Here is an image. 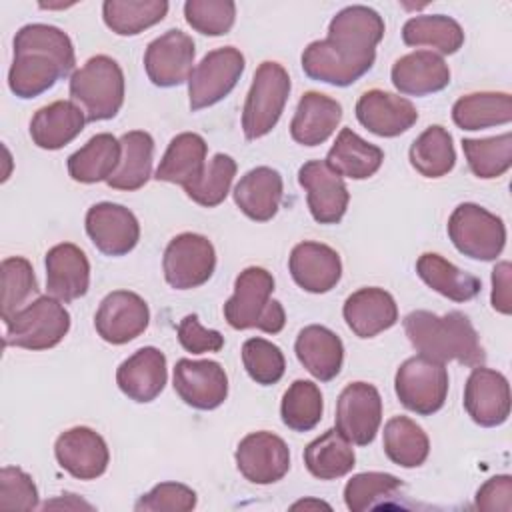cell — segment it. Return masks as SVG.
<instances>
[{
	"label": "cell",
	"mask_w": 512,
	"mask_h": 512,
	"mask_svg": "<svg viewBox=\"0 0 512 512\" xmlns=\"http://www.w3.org/2000/svg\"><path fill=\"white\" fill-rule=\"evenodd\" d=\"M74 64V46L64 30L50 24H26L14 36L8 86L22 100L36 98L66 78Z\"/></svg>",
	"instance_id": "cell-1"
},
{
	"label": "cell",
	"mask_w": 512,
	"mask_h": 512,
	"mask_svg": "<svg viewBox=\"0 0 512 512\" xmlns=\"http://www.w3.org/2000/svg\"><path fill=\"white\" fill-rule=\"evenodd\" d=\"M404 332L420 356L436 362L456 360L466 366H482L486 360L478 332L466 314L452 310L438 316L414 310L404 318Z\"/></svg>",
	"instance_id": "cell-2"
},
{
	"label": "cell",
	"mask_w": 512,
	"mask_h": 512,
	"mask_svg": "<svg viewBox=\"0 0 512 512\" xmlns=\"http://www.w3.org/2000/svg\"><path fill=\"white\" fill-rule=\"evenodd\" d=\"M274 278L260 266L244 268L234 294L224 304V318L236 330L258 328L266 334H278L286 324V312L278 300H272Z\"/></svg>",
	"instance_id": "cell-3"
},
{
	"label": "cell",
	"mask_w": 512,
	"mask_h": 512,
	"mask_svg": "<svg viewBox=\"0 0 512 512\" xmlns=\"http://www.w3.org/2000/svg\"><path fill=\"white\" fill-rule=\"evenodd\" d=\"M70 98L84 112L86 122L114 118L124 104V74L120 64L106 54L86 60L70 78Z\"/></svg>",
	"instance_id": "cell-4"
},
{
	"label": "cell",
	"mask_w": 512,
	"mask_h": 512,
	"mask_svg": "<svg viewBox=\"0 0 512 512\" xmlns=\"http://www.w3.org/2000/svg\"><path fill=\"white\" fill-rule=\"evenodd\" d=\"M384 38L382 16L362 4L342 8L328 24L330 48L346 62L368 72L376 60V46Z\"/></svg>",
	"instance_id": "cell-5"
},
{
	"label": "cell",
	"mask_w": 512,
	"mask_h": 512,
	"mask_svg": "<svg viewBox=\"0 0 512 512\" xmlns=\"http://www.w3.org/2000/svg\"><path fill=\"white\" fill-rule=\"evenodd\" d=\"M4 346L48 350L64 340L70 330V314L54 296H38L6 322Z\"/></svg>",
	"instance_id": "cell-6"
},
{
	"label": "cell",
	"mask_w": 512,
	"mask_h": 512,
	"mask_svg": "<svg viewBox=\"0 0 512 512\" xmlns=\"http://www.w3.org/2000/svg\"><path fill=\"white\" fill-rule=\"evenodd\" d=\"M290 94V76L282 64L266 60L252 78L242 108V130L248 140L266 136L280 120Z\"/></svg>",
	"instance_id": "cell-7"
},
{
	"label": "cell",
	"mask_w": 512,
	"mask_h": 512,
	"mask_svg": "<svg viewBox=\"0 0 512 512\" xmlns=\"http://www.w3.org/2000/svg\"><path fill=\"white\" fill-rule=\"evenodd\" d=\"M448 238L460 254L490 262L504 250L506 226L500 216L474 202H464L448 218Z\"/></svg>",
	"instance_id": "cell-8"
},
{
	"label": "cell",
	"mask_w": 512,
	"mask_h": 512,
	"mask_svg": "<svg viewBox=\"0 0 512 512\" xmlns=\"http://www.w3.org/2000/svg\"><path fill=\"white\" fill-rule=\"evenodd\" d=\"M394 390L404 408L420 416H430L446 402L448 370L442 362L420 354L412 356L396 370Z\"/></svg>",
	"instance_id": "cell-9"
},
{
	"label": "cell",
	"mask_w": 512,
	"mask_h": 512,
	"mask_svg": "<svg viewBox=\"0 0 512 512\" xmlns=\"http://www.w3.org/2000/svg\"><path fill=\"white\" fill-rule=\"evenodd\" d=\"M244 56L234 46L208 52L188 78L190 110H202L224 100L244 72Z\"/></svg>",
	"instance_id": "cell-10"
},
{
	"label": "cell",
	"mask_w": 512,
	"mask_h": 512,
	"mask_svg": "<svg viewBox=\"0 0 512 512\" xmlns=\"http://www.w3.org/2000/svg\"><path fill=\"white\" fill-rule=\"evenodd\" d=\"M216 268V252L212 242L194 232L174 236L162 258L166 282L176 290H192L206 284Z\"/></svg>",
	"instance_id": "cell-11"
},
{
	"label": "cell",
	"mask_w": 512,
	"mask_h": 512,
	"mask_svg": "<svg viewBox=\"0 0 512 512\" xmlns=\"http://www.w3.org/2000/svg\"><path fill=\"white\" fill-rule=\"evenodd\" d=\"M382 422L380 392L368 382L348 384L336 402V430L356 446H368Z\"/></svg>",
	"instance_id": "cell-12"
},
{
	"label": "cell",
	"mask_w": 512,
	"mask_h": 512,
	"mask_svg": "<svg viewBox=\"0 0 512 512\" xmlns=\"http://www.w3.org/2000/svg\"><path fill=\"white\" fill-rule=\"evenodd\" d=\"M194 56V40L186 32L172 28L148 44L144 52V70L154 86H180L188 82L194 70Z\"/></svg>",
	"instance_id": "cell-13"
},
{
	"label": "cell",
	"mask_w": 512,
	"mask_h": 512,
	"mask_svg": "<svg viewBox=\"0 0 512 512\" xmlns=\"http://www.w3.org/2000/svg\"><path fill=\"white\" fill-rule=\"evenodd\" d=\"M238 472L252 484H274L290 470V450L286 442L266 430L244 436L236 448Z\"/></svg>",
	"instance_id": "cell-14"
},
{
	"label": "cell",
	"mask_w": 512,
	"mask_h": 512,
	"mask_svg": "<svg viewBox=\"0 0 512 512\" xmlns=\"http://www.w3.org/2000/svg\"><path fill=\"white\" fill-rule=\"evenodd\" d=\"M150 322V310L142 296L128 290H114L100 302L94 328L98 336L114 346L138 338Z\"/></svg>",
	"instance_id": "cell-15"
},
{
	"label": "cell",
	"mask_w": 512,
	"mask_h": 512,
	"mask_svg": "<svg viewBox=\"0 0 512 512\" xmlns=\"http://www.w3.org/2000/svg\"><path fill=\"white\" fill-rule=\"evenodd\" d=\"M84 222L88 238L106 256H124L140 240V224L122 204L98 202L88 208Z\"/></svg>",
	"instance_id": "cell-16"
},
{
	"label": "cell",
	"mask_w": 512,
	"mask_h": 512,
	"mask_svg": "<svg viewBox=\"0 0 512 512\" xmlns=\"http://www.w3.org/2000/svg\"><path fill=\"white\" fill-rule=\"evenodd\" d=\"M464 408L484 428L500 426L510 416V384L498 370L474 366L464 386Z\"/></svg>",
	"instance_id": "cell-17"
},
{
	"label": "cell",
	"mask_w": 512,
	"mask_h": 512,
	"mask_svg": "<svg viewBox=\"0 0 512 512\" xmlns=\"http://www.w3.org/2000/svg\"><path fill=\"white\" fill-rule=\"evenodd\" d=\"M298 182L306 190V202L318 224H338L348 208V188L324 160H310L300 166Z\"/></svg>",
	"instance_id": "cell-18"
},
{
	"label": "cell",
	"mask_w": 512,
	"mask_h": 512,
	"mask_svg": "<svg viewBox=\"0 0 512 512\" xmlns=\"http://www.w3.org/2000/svg\"><path fill=\"white\" fill-rule=\"evenodd\" d=\"M174 390L196 410H214L228 396V376L214 360L180 358L174 366Z\"/></svg>",
	"instance_id": "cell-19"
},
{
	"label": "cell",
	"mask_w": 512,
	"mask_h": 512,
	"mask_svg": "<svg viewBox=\"0 0 512 512\" xmlns=\"http://www.w3.org/2000/svg\"><path fill=\"white\" fill-rule=\"evenodd\" d=\"M54 456L70 476L94 480L108 468L110 452L106 440L88 426H74L62 432L54 444Z\"/></svg>",
	"instance_id": "cell-20"
},
{
	"label": "cell",
	"mask_w": 512,
	"mask_h": 512,
	"mask_svg": "<svg viewBox=\"0 0 512 512\" xmlns=\"http://www.w3.org/2000/svg\"><path fill=\"white\" fill-rule=\"evenodd\" d=\"M356 118L368 132L382 138H394L416 124L418 110L404 96L384 90H368L356 102Z\"/></svg>",
	"instance_id": "cell-21"
},
{
	"label": "cell",
	"mask_w": 512,
	"mask_h": 512,
	"mask_svg": "<svg viewBox=\"0 0 512 512\" xmlns=\"http://www.w3.org/2000/svg\"><path fill=\"white\" fill-rule=\"evenodd\" d=\"M288 270L302 290L324 294L340 282L342 262L338 252L326 244L300 242L290 252Z\"/></svg>",
	"instance_id": "cell-22"
},
{
	"label": "cell",
	"mask_w": 512,
	"mask_h": 512,
	"mask_svg": "<svg viewBox=\"0 0 512 512\" xmlns=\"http://www.w3.org/2000/svg\"><path fill=\"white\" fill-rule=\"evenodd\" d=\"M168 380L166 356L154 346H144L128 356L116 370V384L134 402H152Z\"/></svg>",
	"instance_id": "cell-23"
},
{
	"label": "cell",
	"mask_w": 512,
	"mask_h": 512,
	"mask_svg": "<svg viewBox=\"0 0 512 512\" xmlns=\"http://www.w3.org/2000/svg\"><path fill=\"white\" fill-rule=\"evenodd\" d=\"M90 286V262L72 242L56 244L46 254V290L60 302L82 298Z\"/></svg>",
	"instance_id": "cell-24"
},
{
	"label": "cell",
	"mask_w": 512,
	"mask_h": 512,
	"mask_svg": "<svg viewBox=\"0 0 512 512\" xmlns=\"http://www.w3.org/2000/svg\"><path fill=\"white\" fill-rule=\"evenodd\" d=\"M394 88L406 96H428L450 84V68L432 50H416L398 58L390 70Z\"/></svg>",
	"instance_id": "cell-25"
},
{
	"label": "cell",
	"mask_w": 512,
	"mask_h": 512,
	"mask_svg": "<svg viewBox=\"0 0 512 512\" xmlns=\"http://www.w3.org/2000/svg\"><path fill=\"white\" fill-rule=\"evenodd\" d=\"M348 328L358 338H374L398 322V306L384 288H360L352 292L342 308Z\"/></svg>",
	"instance_id": "cell-26"
},
{
	"label": "cell",
	"mask_w": 512,
	"mask_h": 512,
	"mask_svg": "<svg viewBox=\"0 0 512 512\" xmlns=\"http://www.w3.org/2000/svg\"><path fill=\"white\" fill-rule=\"evenodd\" d=\"M300 364L320 382H330L340 374L344 362V344L330 328L320 324L304 326L294 342Z\"/></svg>",
	"instance_id": "cell-27"
},
{
	"label": "cell",
	"mask_w": 512,
	"mask_h": 512,
	"mask_svg": "<svg viewBox=\"0 0 512 512\" xmlns=\"http://www.w3.org/2000/svg\"><path fill=\"white\" fill-rule=\"evenodd\" d=\"M282 176L270 166L248 170L234 188V202L244 216L256 222H268L276 216L282 202Z\"/></svg>",
	"instance_id": "cell-28"
},
{
	"label": "cell",
	"mask_w": 512,
	"mask_h": 512,
	"mask_svg": "<svg viewBox=\"0 0 512 512\" xmlns=\"http://www.w3.org/2000/svg\"><path fill=\"white\" fill-rule=\"evenodd\" d=\"M340 120L342 106L338 100L320 92H306L290 122V136L302 146H318L334 134Z\"/></svg>",
	"instance_id": "cell-29"
},
{
	"label": "cell",
	"mask_w": 512,
	"mask_h": 512,
	"mask_svg": "<svg viewBox=\"0 0 512 512\" xmlns=\"http://www.w3.org/2000/svg\"><path fill=\"white\" fill-rule=\"evenodd\" d=\"M208 144L196 132H182L174 136L156 168L158 182L178 184L182 188L198 182L206 168Z\"/></svg>",
	"instance_id": "cell-30"
},
{
	"label": "cell",
	"mask_w": 512,
	"mask_h": 512,
	"mask_svg": "<svg viewBox=\"0 0 512 512\" xmlns=\"http://www.w3.org/2000/svg\"><path fill=\"white\" fill-rule=\"evenodd\" d=\"M84 124L86 116L72 100H56L32 116L30 138L42 150H60L84 130Z\"/></svg>",
	"instance_id": "cell-31"
},
{
	"label": "cell",
	"mask_w": 512,
	"mask_h": 512,
	"mask_svg": "<svg viewBox=\"0 0 512 512\" xmlns=\"http://www.w3.org/2000/svg\"><path fill=\"white\" fill-rule=\"evenodd\" d=\"M324 162L340 176L352 180H366L380 170L384 162V152L382 148L360 138L350 128H342Z\"/></svg>",
	"instance_id": "cell-32"
},
{
	"label": "cell",
	"mask_w": 512,
	"mask_h": 512,
	"mask_svg": "<svg viewBox=\"0 0 512 512\" xmlns=\"http://www.w3.org/2000/svg\"><path fill=\"white\" fill-rule=\"evenodd\" d=\"M122 146L108 132L92 136L80 150L68 156V174L82 184H96L108 180L120 164Z\"/></svg>",
	"instance_id": "cell-33"
},
{
	"label": "cell",
	"mask_w": 512,
	"mask_h": 512,
	"mask_svg": "<svg viewBox=\"0 0 512 512\" xmlns=\"http://www.w3.org/2000/svg\"><path fill=\"white\" fill-rule=\"evenodd\" d=\"M416 272L426 286L454 302H468L476 298L482 290L480 278L460 270L444 256L434 252H426L418 258Z\"/></svg>",
	"instance_id": "cell-34"
},
{
	"label": "cell",
	"mask_w": 512,
	"mask_h": 512,
	"mask_svg": "<svg viewBox=\"0 0 512 512\" xmlns=\"http://www.w3.org/2000/svg\"><path fill=\"white\" fill-rule=\"evenodd\" d=\"M122 156L114 174L106 180V184L114 190H138L152 176V156H154V140L144 130H132L120 136Z\"/></svg>",
	"instance_id": "cell-35"
},
{
	"label": "cell",
	"mask_w": 512,
	"mask_h": 512,
	"mask_svg": "<svg viewBox=\"0 0 512 512\" xmlns=\"http://www.w3.org/2000/svg\"><path fill=\"white\" fill-rule=\"evenodd\" d=\"M304 464L314 478L336 480L354 468L356 454L352 442L332 428L304 448Z\"/></svg>",
	"instance_id": "cell-36"
},
{
	"label": "cell",
	"mask_w": 512,
	"mask_h": 512,
	"mask_svg": "<svg viewBox=\"0 0 512 512\" xmlns=\"http://www.w3.org/2000/svg\"><path fill=\"white\" fill-rule=\"evenodd\" d=\"M452 120L462 130H484L512 120V96L508 92H474L458 98Z\"/></svg>",
	"instance_id": "cell-37"
},
{
	"label": "cell",
	"mask_w": 512,
	"mask_h": 512,
	"mask_svg": "<svg viewBox=\"0 0 512 512\" xmlns=\"http://www.w3.org/2000/svg\"><path fill=\"white\" fill-rule=\"evenodd\" d=\"M382 444L388 460L402 468L422 466L430 452L426 432L408 416H394L384 424Z\"/></svg>",
	"instance_id": "cell-38"
},
{
	"label": "cell",
	"mask_w": 512,
	"mask_h": 512,
	"mask_svg": "<svg viewBox=\"0 0 512 512\" xmlns=\"http://www.w3.org/2000/svg\"><path fill=\"white\" fill-rule=\"evenodd\" d=\"M412 168L424 178H442L456 164L452 134L440 126H428L410 146L408 152Z\"/></svg>",
	"instance_id": "cell-39"
},
{
	"label": "cell",
	"mask_w": 512,
	"mask_h": 512,
	"mask_svg": "<svg viewBox=\"0 0 512 512\" xmlns=\"http://www.w3.org/2000/svg\"><path fill=\"white\" fill-rule=\"evenodd\" d=\"M402 40L406 46H430L438 54H454L464 44V30L450 16L424 14L406 20Z\"/></svg>",
	"instance_id": "cell-40"
},
{
	"label": "cell",
	"mask_w": 512,
	"mask_h": 512,
	"mask_svg": "<svg viewBox=\"0 0 512 512\" xmlns=\"http://www.w3.org/2000/svg\"><path fill=\"white\" fill-rule=\"evenodd\" d=\"M166 0H106L102 4L104 24L118 36H136L164 20Z\"/></svg>",
	"instance_id": "cell-41"
},
{
	"label": "cell",
	"mask_w": 512,
	"mask_h": 512,
	"mask_svg": "<svg viewBox=\"0 0 512 512\" xmlns=\"http://www.w3.org/2000/svg\"><path fill=\"white\" fill-rule=\"evenodd\" d=\"M302 70L310 80L340 86V88L354 84L366 74L358 66L338 56L326 40H314L304 48Z\"/></svg>",
	"instance_id": "cell-42"
},
{
	"label": "cell",
	"mask_w": 512,
	"mask_h": 512,
	"mask_svg": "<svg viewBox=\"0 0 512 512\" xmlns=\"http://www.w3.org/2000/svg\"><path fill=\"white\" fill-rule=\"evenodd\" d=\"M462 150L474 176L482 180H492L508 172L512 166V136L504 132L490 138H464Z\"/></svg>",
	"instance_id": "cell-43"
},
{
	"label": "cell",
	"mask_w": 512,
	"mask_h": 512,
	"mask_svg": "<svg viewBox=\"0 0 512 512\" xmlns=\"http://www.w3.org/2000/svg\"><path fill=\"white\" fill-rule=\"evenodd\" d=\"M322 392L310 380H294L282 396L280 416L284 426L294 432H308L316 428L322 418Z\"/></svg>",
	"instance_id": "cell-44"
},
{
	"label": "cell",
	"mask_w": 512,
	"mask_h": 512,
	"mask_svg": "<svg viewBox=\"0 0 512 512\" xmlns=\"http://www.w3.org/2000/svg\"><path fill=\"white\" fill-rule=\"evenodd\" d=\"M402 480L386 472H362L352 476L344 486V502L352 512L386 506V502L400 494Z\"/></svg>",
	"instance_id": "cell-45"
},
{
	"label": "cell",
	"mask_w": 512,
	"mask_h": 512,
	"mask_svg": "<svg viewBox=\"0 0 512 512\" xmlns=\"http://www.w3.org/2000/svg\"><path fill=\"white\" fill-rule=\"evenodd\" d=\"M236 176V162L228 154H214L206 164L204 174L198 182L184 188L186 196L204 208H214L224 202L230 192V184Z\"/></svg>",
	"instance_id": "cell-46"
},
{
	"label": "cell",
	"mask_w": 512,
	"mask_h": 512,
	"mask_svg": "<svg viewBox=\"0 0 512 512\" xmlns=\"http://www.w3.org/2000/svg\"><path fill=\"white\" fill-rule=\"evenodd\" d=\"M2 320L12 318L26 300L38 292V282L32 264L22 256L2 260Z\"/></svg>",
	"instance_id": "cell-47"
},
{
	"label": "cell",
	"mask_w": 512,
	"mask_h": 512,
	"mask_svg": "<svg viewBox=\"0 0 512 512\" xmlns=\"http://www.w3.org/2000/svg\"><path fill=\"white\" fill-rule=\"evenodd\" d=\"M242 364L248 376L260 386H272L280 382L286 370L282 350L264 338H248L242 344Z\"/></svg>",
	"instance_id": "cell-48"
},
{
	"label": "cell",
	"mask_w": 512,
	"mask_h": 512,
	"mask_svg": "<svg viewBox=\"0 0 512 512\" xmlns=\"http://www.w3.org/2000/svg\"><path fill=\"white\" fill-rule=\"evenodd\" d=\"M184 18L204 36H224L234 26L236 4L232 0H188Z\"/></svg>",
	"instance_id": "cell-49"
},
{
	"label": "cell",
	"mask_w": 512,
	"mask_h": 512,
	"mask_svg": "<svg viewBox=\"0 0 512 512\" xmlns=\"http://www.w3.org/2000/svg\"><path fill=\"white\" fill-rule=\"evenodd\" d=\"M196 506V492L180 482H160L138 498L136 512H188Z\"/></svg>",
	"instance_id": "cell-50"
},
{
	"label": "cell",
	"mask_w": 512,
	"mask_h": 512,
	"mask_svg": "<svg viewBox=\"0 0 512 512\" xmlns=\"http://www.w3.org/2000/svg\"><path fill=\"white\" fill-rule=\"evenodd\" d=\"M38 506V490L34 480L16 466L0 470V508L2 510H34Z\"/></svg>",
	"instance_id": "cell-51"
},
{
	"label": "cell",
	"mask_w": 512,
	"mask_h": 512,
	"mask_svg": "<svg viewBox=\"0 0 512 512\" xmlns=\"http://www.w3.org/2000/svg\"><path fill=\"white\" fill-rule=\"evenodd\" d=\"M178 342L186 352L204 354L218 352L224 346V336L218 330H208L196 314H188L178 324Z\"/></svg>",
	"instance_id": "cell-52"
},
{
	"label": "cell",
	"mask_w": 512,
	"mask_h": 512,
	"mask_svg": "<svg viewBox=\"0 0 512 512\" xmlns=\"http://www.w3.org/2000/svg\"><path fill=\"white\" fill-rule=\"evenodd\" d=\"M476 508L478 510H502L510 512L512 508V478L508 474L494 476L484 482L476 492Z\"/></svg>",
	"instance_id": "cell-53"
},
{
	"label": "cell",
	"mask_w": 512,
	"mask_h": 512,
	"mask_svg": "<svg viewBox=\"0 0 512 512\" xmlns=\"http://www.w3.org/2000/svg\"><path fill=\"white\" fill-rule=\"evenodd\" d=\"M510 276H512L510 262H500L492 270V308L500 314H510L512 312Z\"/></svg>",
	"instance_id": "cell-54"
},
{
	"label": "cell",
	"mask_w": 512,
	"mask_h": 512,
	"mask_svg": "<svg viewBox=\"0 0 512 512\" xmlns=\"http://www.w3.org/2000/svg\"><path fill=\"white\" fill-rule=\"evenodd\" d=\"M292 508L296 510V508H330V506L318 500H302V502H296Z\"/></svg>",
	"instance_id": "cell-55"
}]
</instances>
